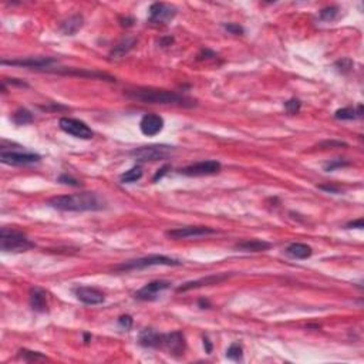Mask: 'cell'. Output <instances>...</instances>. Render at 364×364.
Listing matches in <instances>:
<instances>
[{
	"label": "cell",
	"mask_w": 364,
	"mask_h": 364,
	"mask_svg": "<svg viewBox=\"0 0 364 364\" xmlns=\"http://www.w3.org/2000/svg\"><path fill=\"white\" fill-rule=\"evenodd\" d=\"M125 97L132 101H138L144 104H163V106H178L191 109L196 106V101L170 90H160V88H145L138 87L132 90H125Z\"/></svg>",
	"instance_id": "cell-1"
},
{
	"label": "cell",
	"mask_w": 364,
	"mask_h": 364,
	"mask_svg": "<svg viewBox=\"0 0 364 364\" xmlns=\"http://www.w3.org/2000/svg\"><path fill=\"white\" fill-rule=\"evenodd\" d=\"M51 208L64 212H87V211L106 210L107 203L104 198L94 192H80V194L59 195L47 201Z\"/></svg>",
	"instance_id": "cell-2"
},
{
	"label": "cell",
	"mask_w": 364,
	"mask_h": 364,
	"mask_svg": "<svg viewBox=\"0 0 364 364\" xmlns=\"http://www.w3.org/2000/svg\"><path fill=\"white\" fill-rule=\"evenodd\" d=\"M182 262L178 259H174L170 256L165 255H149L140 257V259H134V261H128L124 264L118 265L114 268L116 272H128V271H141L145 268H151V266H181Z\"/></svg>",
	"instance_id": "cell-3"
},
{
	"label": "cell",
	"mask_w": 364,
	"mask_h": 364,
	"mask_svg": "<svg viewBox=\"0 0 364 364\" xmlns=\"http://www.w3.org/2000/svg\"><path fill=\"white\" fill-rule=\"evenodd\" d=\"M34 248V243L27 236L20 231L9 229V228H2L0 231V249L3 252H26L29 249Z\"/></svg>",
	"instance_id": "cell-4"
},
{
	"label": "cell",
	"mask_w": 364,
	"mask_h": 364,
	"mask_svg": "<svg viewBox=\"0 0 364 364\" xmlns=\"http://www.w3.org/2000/svg\"><path fill=\"white\" fill-rule=\"evenodd\" d=\"M174 152V147L164 145V144H152L145 147L135 148L130 151V155L134 157L138 163H148V161H161L167 160Z\"/></svg>",
	"instance_id": "cell-5"
},
{
	"label": "cell",
	"mask_w": 364,
	"mask_h": 364,
	"mask_svg": "<svg viewBox=\"0 0 364 364\" xmlns=\"http://www.w3.org/2000/svg\"><path fill=\"white\" fill-rule=\"evenodd\" d=\"M60 130L64 131L69 135H73L80 140H91L94 135L93 130L85 124L84 121H80L76 118H69V117H63L59 121Z\"/></svg>",
	"instance_id": "cell-6"
},
{
	"label": "cell",
	"mask_w": 364,
	"mask_h": 364,
	"mask_svg": "<svg viewBox=\"0 0 364 364\" xmlns=\"http://www.w3.org/2000/svg\"><path fill=\"white\" fill-rule=\"evenodd\" d=\"M57 63L55 57H26V59H15V60H2L3 66H17L33 70H44L50 69Z\"/></svg>",
	"instance_id": "cell-7"
},
{
	"label": "cell",
	"mask_w": 364,
	"mask_h": 364,
	"mask_svg": "<svg viewBox=\"0 0 364 364\" xmlns=\"http://www.w3.org/2000/svg\"><path fill=\"white\" fill-rule=\"evenodd\" d=\"M222 170V165L219 161L215 160H208V161H201V163L188 165L185 168H181L179 174L185 177H205V175H214Z\"/></svg>",
	"instance_id": "cell-8"
},
{
	"label": "cell",
	"mask_w": 364,
	"mask_h": 364,
	"mask_svg": "<svg viewBox=\"0 0 364 364\" xmlns=\"http://www.w3.org/2000/svg\"><path fill=\"white\" fill-rule=\"evenodd\" d=\"M218 233L217 229L210 228V226H184V228H177L167 231L165 235L171 239H188V238H202V236H210Z\"/></svg>",
	"instance_id": "cell-9"
},
{
	"label": "cell",
	"mask_w": 364,
	"mask_h": 364,
	"mask_svg": "<svg viewBox=\"0 0 364 364\" xmlns=\"http://www.w3.org/2000/svg\"><path fill=\"white\" fill-rule=\"evenodd\" d=\"M41 157L34 152H19V151H2L0 152V161L6 165L13 167H22V165H30V164L39 163Z\"/></svg>",
	"instance_id": "cell-10"
},
{
	"label": "cell",
	"mask_w": 364,
	"mask_h": 364,
	"mask_svg": "<svg viewBox=\"0 0 364 364\" xmlns=\"http://www.w3.org/2000/svg\"><path fill=\"white\" fill-rule=\"evenodd\" d=\"M171 286V282L167 280H154V282H149L144 287H141L140 290H137L134 293V297L138 299V300H144V302H151L155 300L158 297V294L167 290Z\"/></svg>",
	"instance_id": "cell-11"
},
{
	"label": "cell",
	"mask_w": 364,
	"mask_h": 364,
	"mask_svg": "<svg viewBox=\"0 0 364 364\" xmlns=\"http://www.w3.org/2000/svg\"><path fill=\"white\" fill-rule=\"evenodd\" d=\"M48 73H59L64 76H77V77H87V78H97V80H106L110 83H114L116 77L110 76L107 73H101L95 70H85V69H69V67H60V69H47Z\"/></svg>",
	"instance_id": "cell-12"
},
{
	"label": "cell",
	"mask_w": 364,
	"mask_h": 364,
	"mask_svg": "<svg viewBox=\"0 0 364 364\" xmlns=\"http://www.w3.org/2000/svg\"><path fill=\"white\" fill-rule=\"evenodd\" d=\"M177 16V9L167 3L157 2L149 8V22L151 23H168Z\"/></svg>",
	"instance_id": "cell-13"
},
{
	"label": "cell",
	"mask_w": 364,
	"mask_h": 364,
	"mask_svg": "<svg viewBox=\"0 0 364 364\" xmlns=\"http://www.w3.org/2000/svg\"><path fill=\"white\" fill-rule=\"evenodd\" d=\"M164 349L174 357L184 356L186 350V341L184 333L182 332H172V333L165 334Z\"/></svg>",
	"instance_id": "cell-14"
},
{
	"label": "cell",
	"mask_w": 364,
	"mask_h": 364,
	"mask_svg": "<svg viewBox=\"0 0 364 364\" xmlns=\"http://www.w3.org/2000/svg\"><path fill=\"white\" fill-rule=\"evenodd\" d=\"M232 273H217V275H210L206 278H201L198 280H192V282H186L182 286L177 289V292H188L191 289H198L202 286H211V285H218L221 282H224L228 278H231Z\"/></svg>",
	"instance_id": "cell-15"
},
{
	"label": "cell",
	"mask_w": 364,
	"mask_h": 364,
	"mask_svg": "<svg viewBox=\"0 0 364 364\" xmlns=\"http://www.w3.org/2000/svg\"><path fill=\"white\" fill-rule=\"evenodd\" d=\"M74 294L77 297L78 300L84 304H90V306H94V304H100V303L104 302V293L100 292L98 289L95 287H90V286H78L76 287L74 290Z\"/></svg>",
	"instance_id": "cell-16"
},
{
	"label": "cell",
	"mask_w": 364,
	"mask_h": 364,
	"mask_svg": "<svg viewBox=\"0 0 364 364\" xmlns=\"http://www.w3.org/2000/svg\"><path fill=\"white\" fill-rule=\"evenodd\" d=\"M164 120L158 114H145L141 118L140 130L147 137H154L157 134L163 131Z\"/></svg>",
	"instance_id": "cell-17"
},
{
	"label": "cell",
	"mask_w": 364,
	"mask_h": 364,
	"mask_svg": "<svg viewBox=\"0 0 364 364\" xmlns=\"http://www.w3.org/2000/svg\"><path fill=\"white\" fill-rule=\"evenodd\" d=\"M165 334L158 333L152 329H144L138 336V343L142 347L147 349H164Z\"/></svg>",
	"instance_id": "cell-18"
},
{
	"label": "cell",
	"mask_w": 364,
	"mask_h": 364,
	"mask_svg": "<svg viewBox=\"0 0 364 364\" xmlns=\"http://www.w3.org/2000/svg\"><path fill=\"white\" fill-rule=\"evenodd\" d=\"M29 300H30L31 310H34V311H37V313H46V311H48L46 292H44L43 289H40V287H33V289H30Z\"/></svg>",
	"instance_id": "cell-19"
},
{
	"label": "cell",
	"mask_w": 364,
	"mask_h": 364,
	"mask_svg": "<svg viewBox=\"0 0 364 364\" xmlns=\"http://www.w3.org/2000/svg\"><path fill=\"white\" fill-rule=\"evenodd\" d=\"M137 44V39L135 37H124L120 40L116 46L113 47V50L110 51V57L111 59H121L123 56L128 55L132 48Z\"/></svg>",
	"instance_id": "cell-20"
},
{
	"label": "cell",
	"mask_w": 364,
	"mask_h": 364,
	"mask_svg": "<svg viewBox=\"0 0 364 364\" xmlns=\"http://www.w3.org/2000/svg\"><path fill=\"white\" fill-rule=\"evenodd\" d=\"M271 246L272 245L269 242L261 239L243 240V242H239L235 245V248L242 252H265V250L271 249Z\"/></svg>",
	"instance_id": "cell-21"
},
{
	"label": "cell",
	"mask_w": 364,
	"mask_h": 364,
	"mask_svg": "<svg viewBox=\"0 0 364 364\" xmlns=\"http://www.w3.org/2000/svg\"><path fill=\"white\" fill-rule=\"evenodd\" d=\"M83 24H84L83 16L80 15L70 16L67 20L63 22L62 26H60V30H62L63 34H66V36H74V34L83 27Z\"/></svg>",
	"instance_id": "cell-22"
},
{
	"label": "cell",
	"mask_w": 364,
	"mask_h": 364,
	"mask_svg": "<svg viewBox=\"0 0 364 364\" xmlns=\"http://www.w3.org/2000/svg\"><path fill=\"white\" fill-rule=\"evenodd\" d=\"M286 255L290 256V257H293V259H307L311 256L313 253V250L310 248L309 245H306V243H290L289 246L286 248Z\"/></svg>",
	"instance_id": "cell-23"
},
{
	"label": "cell",
	"mask_w": 364,
	"mask_h": 364,
	"mask_svg": "<svg viewBox=\"0 0 364 364\" xmlns=\"http://www.w3.org/2000/svg\"><path fill=\"white\" fill-rule=\"evenodd\" d=\"M12 120H13V123L17 125H26L33 123L34 117H33V114H31L29 110L19 109L17 111H15V114L12 116Z\"/></svg>",
	"instance_id": "cell-24"
},
{
	"label": "cell",
	"mask_w": 364,
	"mask_h": 364,
	"mask_svg": "<svg viewBox=\"0 0 364 364\" xmlns=\"http://www.w3.org/2000/svg\"><path fill=\"white\" fill-rule=\"evenodd\" d=\"M141 177H142V168L140 165H135V167H132L131 170L125 171L120 179H121L123 184H132V182H137Z\"/></svg>",
	"instance_id": "cell-25"
},
{
	"label": "cell",
	"mask_w": 364,
	"mask_h": 364,
	"mask_svg": "<svg viewBox=\"0 0 364 364\" xmlns=\"http://www.w3.org/2000/svg\"><path fill=\"white\" fill-rule=\"evenodd\" d=\"M340 15V8L339 6H329L320 10L319 13V19L323 22H333Z\"/></svg>",
	"instance_id": "cell-26"
},
{
	"label": "cell",
	"mask_w": 364,
	"mask_h": 364,
	"mask_svg": "<svg viewBox=\"0 0 364 364\" xmlns=\"http://www.w3.org/2000/svg\"><path fill=\"white\" fill-rule=\"evenodd\" d=\"M226 358L232 361H242L243 360V349L239 343H232L226 350Z\"/></svg>",
	"instance_id": "cell-27"
},
{
	"label": "cell",
	"mask_w": 364,
	"mask_h": 364,
	"mask_svg": "<svg viewBox=\"0 0 364 364\" xmlns=\"http://www.w3.org/2000/svg\"><path fill=\"white\" fill-rule=\"evenodd\" d=\"M334 118L339 120V121L354 120V118H357L356 109H353V107H344V109L337 110V111L334 113Z\"/></svg>",
	"instance_id": "cell-28"
},
{
	"label": "cell",
	"mask_w": 364,
	"mask_h": 364,
	"mask_svg": "<svg viewBox=\"0 0 364 364\" xmlns=\"http://www.w3.org/2000/svg\"><path fill=\"white\" fill-rule=\"evenodd\" d=\"M19 353H20V357H23V360H26V361H37V360H44L46 358V356L41 354L40 351H31V350L22 349Z\"/></svg>",
	"instance_id": "cell-29"
},
{
	"label": "cell",
	"mask_w": 364,
	"mask_h": 364,
	"mask_svg": "<svg viewBox=\"0 0 364 364\" xmlns=\"http://www.w3.org/2000/svg\"><path fill=\"white\" fill-rule=\"evenodd\" d=\"M349 165H350V161L337 158V160H332L330 163L325 164V171L330 172V171L337 170V168H343V167H349Z\"/></svg>",
	"instance_id": "cell-30"
},
{
	"label": "cell",
	"mask_w": 364,
	"mask_h": 364,
	"mask_svg": "<svg viewBox=\"0 0 364 364\" xmlns=\"http://www.w3.org/2000/svg\"><path fill=\"white\" fill-rule=\"evenodd\" d=\"M285 109H286L289 114H297L300 111V109H302V102L297 98H290V100L285 102Z\"/></svg>",
	"instance_id": "cell-31"
},
{
	"label": "cell",
	"mask_w": 364,
	"mask_h": 364,
	"mask_svg": "<svg viewBox=\"0 0 364 364\" xmlns=\"http://www.w3.org/2000/svg\"><path fill=\"white\" fill-rule=\"evenodd\" d=\"M336 66V69L343 73V74H346V73H349L351 70V67H353V62L350 60V59H341L339 62L334 64Z\"/></svg>",
	"instance_id": "cell-32"
},
{
	"label": "cell",
	"mask_w": 364,
	"mask_h": 364,
	"mask_svg": "<svg viewBox=\"0 0 364 364\" xmlns=\"http://www.w3.org/2000/svg\"><path fill=\"white\" fill-rule=\"evenodd\" d=\"M60 184H64V185H70V186H81V182L76 179L74 177H71L69 174H62L59 179H57Z\"/></svg>",
	"instance_id": "cell-33"
},
{
	"label": "cell",
	"mask_w": 364,
	"mask_h": 364,
	"mask_svg": "<svg viewBox=\"0 0 364 364\" xmlns=\"http://www.w3.org/2000/svg\"><path fill=\"white\" fill-rule=\"evenodd\" d=\"M222 27H224L228 33L235 34V36H240V34H243V31H245L242 26H239V24L236 23H224L222 24Z\"/></svg>",
	"instance_id": "cell-34"
},
{
	"label": "cell",
	"mask_w": 364,
	"mask_h": 364,
	"mask_svg": "<svg viewBox=\"0 0 364 364\" xmlns=\"http://www.w3.org/2000/svg\"><path fill=\"white\" fill-rule=\"evenodd\" d=\"M132 323H134V320H132L130 315H124V316L118 318V325H120V327L125 329V330H130L132 327Z\"/></svg>",
	"instance_id": "cell-35"
},
{
	"label": "cell",
	"mask_w": 364,
	"mask_h": 364,
	"mask_svg": "<svg viewBox=\"0 0 364 364\" xmlns=\"http://www.w3.org/2000/svg\"><path fill=\"white\" fill-rule=\"evenodd\" d=\"M319 147L322 148H340V147H347V144L346 142H343V141H323V142H320L319 144Z\"/></svg>",
	"instance_id": "cell-36"
},
{
	"label": "cell",
	"mask_w": 364,
	"mask_h": 364,
	"mask_svg": "<svg viewBox=\"0 0 364 364\" xmlns=\"http://www.w3.org/2000/svg\"><path fill=\"white\" fill-rule=\"evenodd\" d=\"M170 170H171V165H164L163 168H160V170L155 172L152 181H154V182H158L160 179L164 178V175H167V174H168V171Z\"/></svg>",
	"instance_id": "cell-37"
},
{
	"label": "cell",
	"mask_w": 364,
	"mask_h": 364,
	"mask_svg": "<svg viewBox=\"0 0 364 364\" xmlns=\"http://www.w3.org/2000/svg\"><path fill=\"white\" fill-rule=\"evenodd\" d=\"M214 57H217L215 51H212L210 48H203L201 53L198 55V60H208V59H214Z\"/></svg>",
	"instance_id": "cell-38"
},
{
	"label": "cell",
	"mask_w": 364,
	"mask_h": 364,
	"mask_svg": "<svg viewBox=\"0 0 364 364\" xmlns=\"http://www.w3.org/2000/svg\"><path fill=\"white\" fill-rule=\"evenodd\" d=\"M319 189L326 191V192H332V194H340V188L336 185H319Z\"/></svg>",
	"instance_id": "cell-39"
},
{
	"label": "cell",
	"mask_w": 364,
	"mask_h": 364,
	"mask_svg": "<svg viewBox=\"0 0 364 364\" xmlns=\"http://www.w3.org/2000/svg\"><path fill=\"white\" fill-rule=\"evenodd\" d=\"M346 228H349V229H353V228H357V229H363V228H364L363 219L351 221V222H349V224L346 225Z\"/></svg>",
	"instance_id": "cell-40"
},
{
	"label": "cell",
	"mask_w": 364,
	"mask_h": 364,
	"mask_svg": "<svg viewBox=\"0 0 364 364\" xmlns=\"http://www.w3.org/2000/svg\"><path fill=\"white\" fill-rule=\"evenodd\" d=\"M3 81H5V83H10V84L20 85V87H29V84L24 83L23 80H17V78H5Z\"/></svg>",
	"instance_id": "cell-41"
},
{
	"label": "cell",
	"mask_w": 364,
	"mask_h": 364,
	"mask_svg": "<svg viewBox=\"0 0 364 364\" xmlns=\"http://www.w3.org/2000/svg\"><path fill=\"white\" fill-rule=\"evenodd\" d=\"M174 43V37H171V36H168V37H161V39L158 40V44L161 47H168L171 46Z\"/></svg>",
	"instance_id": "cell-42"
},
{
	"label": "cell",
	"mask_w": 364,
	"mask_h": 364,
	"mask_svg": "<svg viewBox=\"0 0 364 364\" xmlns=\"http://www.w3.org/2000/svg\"><path fill=\"white\" fill-rule=\"evenodd\" d=\"M120 24L123 26V27H131L132 24H134V19L132 17H120Z\"/></svg>",
	"instance_id": "cell-43"
},
{
	"label": "cell",
	"mask_w": 364,
	"mask_h": 364,
	"mask_svg": "<svg viewBox=\"0 0 364 364\" xmlns=\"http://www.w3.org/2000/svg\"><path fill=\"white\" fill-rule=\"evenodd\" d=\"M203 347H205V351L211 354L212 353V349H214V346H212V341L208 339V337H203Z\"/></svg>",
	"instance_id": "cell-44"
},
{
	"label": "cell",
	"mask_w": 364,
	"mask_h": 364,
	"mask_svg": "<svg viewBox=\"0 0 364 364\" xmlns=\"http://www.w3.org/2000/svg\"><path fill=\"white\" fill-rule=\"evenodd\" d=\"M198 304H199V307H201V309H210L211 307L210 300H206V299H201V300L198 302Z\"/></svg>",
	"instance_id": "cell-45"
},
{
	"label": "cell",
	"mask_w": 364,
	"mask_h": 364,
	"mask_svg": "<svg viewBox=\"0 0 364 364\" xmlns=\"http://www.w3.org/2000/svg\"><path fill=\"white\" fill-rule=\"evenodd\" d=\"M83 337H84V343H90V340H91V334L84 333L83 334Z\"/></svg>",
	"instance_id": "cell-46"
}]
</instances>
